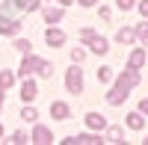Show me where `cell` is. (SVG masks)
Here are the masks:
<instances>
[{
    "instance_id": "obj_12",
    "label": "cell",
    "mask_w": 148,
    "mask_h": 145,
    "mask_svg": "<svg viewBox=\"0 0 148 145\" xmlns=\"http://www.w3.org/2000/svg\"><path fill=\"white\" fill-rule=\"evenodd\" d=\"M127 127L142 130V127H145V118H142V116H136V113H130V116H127Z\"/></svg>"
},
{
    "instance_id": "obj_13",
    "label": "cell",
    "mask_w": 148,
    "mask_h": 145,
    "mask_svg": "<svg viewBox=\"0 0 148 145\" xmlns=\"http://www.w3.org/2000/svg\"><path fill=\"white\" fill-rule=\"evenodd\" d=\"M133 33H136V39H139L142 44H148V24H145V21H139V24H136V30H133Z\"/></svg>"
},
{
    "instance_id": "obj_7",
    "label": "cell",
    "mask_w": 148,
    "mask_h": 145,
    "mask_svg": "<svg viewBox=\"0 0 148 145\" xmlns=\"http://www.w3.org/2000/svg\"><path fill=\"white\" fill-rule=\"evenodd\" d=\"M36 95H39V86H36L33 80H24V86H21V98H24V101H33Z\"/></svg>"
},
{
    "instance_id": "obj_9",
    "label": "cell",
    "mask_w": 148,
    "mask_h": 145,
    "mask_svg": "<svg viewBox=\"0 0 148 145\" xmlns=\"http://www.w3.org/2000/svg\"><path fill=\"white\" fill-rule=\"evenodd\" d=\"M89 47H92V53H107V39H101V36H92V42H89Z\"/></svg>"
},
{
    "instance_id": "obj_24",
    "label": "cell",
    "mask_w": 148,
    "mask_h": 145,
    "mask_svg": "<svg viewBox=\"0 0 148 145\" xmlns=\"http://www.w3.org/2000/svg\"><path fill=\"white\" fill-rule=\"evenodd\" d=\"M12 142H15V145H21V142H27V136H24L21 130H15V133H12Z\"/></svg>"
},
{
    "instance_id": "obj_8",
    "label": "cell",
    "mask_w": 148,
    "mask_h": 145,
    "mask_svg": "<svg viewBox=\"0 0 148 145\" xmlns=\"http://www.w3.org/2000/svg\"><path fill=\"white\" fill-rule=\"evenodd\" d=\"M0 33H3V36L18 33V21H12V18H6V15H0Z\"/></svg>"
},
{
    "instance_id": "obj_27",
    "label": "cell",
    "mask_w": 148,
    "mask_h": 145,
    "mask_svg": "<svg viewBox=\"0 0 148 145\" xmlns=\"http://www.w3.org/2000/svg\"><path fill=\"white\" fill-rule=\"evenodd\" d=\"M101 18H104V21H110V18H113V12H110L107 6H101Z\"/></svg>"
},
{
    "instance_id": "obj_28",
    "label": "cell",
    "mask_w": 148,
    "mask_h": 145,
    "mask_svg": "<svg viewBox=\"0 0 148 145\" xmlns=\"http://www.w3.org/2000/svg\"><path fill=\"white\" fill-rule=\"evenodd\" d=\"M139 113H142V116H148V101H142V104H139Z\"/></svg>"
},
{
    "instance_id": "obj_6",
    "label": "cell",
    "mask_w": 148,
    "mask_h": 145,
    "mask_svg": "<svg viewBox=\"0 0 148 145\" xmlns=\"http://www.w3.org/2000/svg\"><path fill=\"white\" fill-rule=\"evenodd\" d=\"M51 116H53V118H59V122H65V118L71 116V110H68V104L56 101V104H51Z\"/></svg>"
},
{
    "instance_id": "obj_31",
    "label": "cell",
    "mask_w": 148,
    "mask_h": 145,
    "mask_svg": "<svg viewBox=\"0 0 148 145\" xmlns=\"http://www.w3.org/2000/svg\"><path fill=\"white\" fill-rule=\"evenodd\" d=\"M0 107H3V89H0Z\"/></svg>"
},
{
    "instance_id": "obj_25",
    "label": "cell",
    "mask_w": 148,
    "mask_h": 145,
    "mask_svg": "<svg viewBox=\"0 0 148 145\" xmlns=\"http://www.w3.org/2000/svg\"><path fill=\"white\" fill-rule=\"evenodd\" d=\"M133 3L136 0H119V9H133Z\"/></svg>"
},
{
    "instance_id": "obj_10",
    "label": "cell",
    "mask_w": 148,
    "mask_h": 145,
    "mask_svg": "<svg viewBox=\"0 0 148 145\" xmlns=\"http://www.w3.org/2000/svg\"><path fill=\"white\" fill-rule=\"evenodd\" d=\"M86 124H89L92 130H101L107 122H104V116H98V113H89V116H86Z\"/></svg>"
},
{
    "instance_id": "obj_14",
    "label": "cell",
    "mask_w": 148,
    "mask_h": 145,
    "mask_svg": "<svg viewBox=\"0 0 148 145\" xmlns=\"http://www.w3.org/2000/svg\"><path fill=\"white\" fill-rule=\"evenodd\" d=\"M116 39H119L121 44H127V42H133V39H136V33H133V30H127V27H125V30H119V36H116Z\"/></svg>"
},
{
    "instance_id": "obj_18",
    "label": "cell",
    "mask_w": 148,
    "mask_h": 145,
    "mask_svg": "<svg viewBox=\"0 0 148 145\" xmlns=\"http://www.w3.org/2000/svg\"><path fill=\"white\" fill-rule=\"evenodd\" d=\"M110 77H113V71H110L107 65H101V68H98V80H101V83H107Z\"/></svg>"
},
{
    "instance_id": "obj_19",
    "label": "cell",
    "mask_w": 148,
    "mask_h": 145,
    "mask_svg": "<svg viewBox=\"0 0 148 145\" xmlns=\"http://www.w3.org/2000/svg\"><path fill=\"white\" fill-rule=\"evenodd\" d=\"M36 116H39V113H36L33 107H24V110H21V118H27V122H36Z\"/></svg>"
},
{
    "instance_id": "obj_22",
    "label": "cell",
    "mask_w": 148,
    "mask_h": 145,
    "mask_svg": "<svg viewBox=\"0 0 148 145\" xmlns=\"http://www.w3.org/2000/svg\"><path fill=\"white\" fill-rule=\"evenodd\" d=\"M92 36H95V30H89V27H86V30H80V39H83L86 44H89V42H92Z\"/></svg>"
},
{
    "instance_id": "obj_32",
    "label": "cell",
    "mask_w": 148,
    "mask_h": 145,
    "mask_svg": "<svg viewBox=\"0 0 148 145\" xmlns=\"http://www.w3.org/2000/svg\"><path fill=\"white\" fill-rule=\"evenodd\" d=\"M3 6H6V0H0V9H3Z\"/></svg>"
},
{
    "instance_id": "obj_29",
    "label": "cell",
    "mask_w": 148,
    "mask_h": 145,
    "mask_svg": "<svg viewBox=\"0 0 148 145\" xmlns=\"http://www.w3.org/2000/svg\"><path fill=\"white\" fill-rule=\"evenodd\" d=\"M77 3H80V6H95L98 0H77Z\"/></svg>"
},
{
    "instance_id": "obj_17",
    "label": "cell",
    "mask_w": 148,
    "mask_h": 145,
    "mask_svg": "<svg viewBox=\"0 0 148 145\" xmlns=\"http://www.w3.org/2000/svg\"><path fill=\"white\" fill-rule=\"evenodd\" d=\"M107 139L110 142H121V127H110L107 130Z\"/></svg>"
},
{
    "instance_id": "obj_23",
    "label": "cell",
    "mask_w": 148,
    "mask_h": 145,
    "mask_svg": "<svg viewBox=\"0 0 148 145\" xmlns=\"http://www.w3.org/2000/svg\"><path fill=\"white\" fill-rule=\"evenodd\" d=\"M18 9H33V0H12Z\"/></svg>"
},
{
    "instance_id": "obj_20",
    "label": "cell",
    "mask_w": 148,
    "mask_h": 145,
    "mask_svg": "<svg viewBox=\"0 0 148 145\" xmlns=\"http://www.w3.org/2000/svg\"><path fill=\"white\" fill-rule=\"evenodd\" d=\"M15 47H18V51H21L24 56L30 53V42H27V39H18V42H15Z\"/></svg>"
},
{
    "instance_id": "obj_5",
    "label": "cell",
    "mask_w": 148,
    "mask_h": 145,
    "mask_svg": "<svg viewBox=\"0 0 148 145\" xmlns=\"http://www.w3.org/2000/svg\"><path fill=\"white\" fill-rule=\"evenodd\" d=\"M33 142H39V145H47V142H53V136H51V130H47V127L36 124V130H33Z\"/></svg>"
},
{
    "instance_id": "obj_11",
    "label": "cell",
    "mask_w": 148,
    "mask_h": 145,
    "mask_svg": "<svg viewBox=\"0 0 148 145\" xmlns=\"http://www.w3.org/2000/svg\"><path fill=\"white\" fill-rule=\"evenodd\" d=\"M142 62H145V53H142V51H133L130 59H127V65H130V68H142Z\"/></svg>"
},
{
    "instance_id": "obj_1",
    "label": "cell",
    "mask_w": 148,
    "mask_h": 145,
    "mask_svg": "<svg viewBox=\"0 0 148 145\" xmlns=\"http://www.w3.org/2000/svg\"><path fill=\"white\" fill-rule=\"evenodd\" d=\"M136 83H139V68H130V65H127V71H125V74H121L119 80H116V86H113V92L107 95V101L113 104V107H119L121 101L127 98V92H130L133 86H136Z\"/></svg>"
},
{
    "instance_id": "obj_4",
    "label": "cell",
    "mask_w": 148,
    "mask_h": 145,
    "mask_svg": "<svg viewBox=\"0 0 148 145\" xmlns=\"http://www.w3.org/2000/svg\"><path fill=\"white\" fill-rule=\"evenodd\" d=\"M45 42L51 44V47H59V44H65V33L53 27V30H47V36H45Z\"/></svg>"
},
{
    "instance_id": "obj_26",
    "label": "cell",
    "mask_w": 148,
    "mask_h": 145,
    "mask_svg": "<svg viewBox=\"0 0 148 145\" xmlns=\"http://www.w3.org/2000/svg\"><path fill=\"white\" fill-rule=\"evenodd\" d=\"M139 15L148 18V0H142V3H139Z\"/></svg>"
},
{
    "instance_id": "obj_21",
    "label": "cell",
    "mask_w": 148,
    "mask_h": 145,
    "mask_svg": "<svg viewBox=\"0 0 148 145\" xmlns=\"http://www.w3.org/2000/svg\"><path fill=\"white\" fill-rule=\"evenodd\" d=\"M83 56H86V51H83V47H74V51H71V59H74V62H80Z\"/></svg>"
},
{
    "instance_id": "obj_15",
    "label": "cell",
    "mask_w": 148,
    "mask_h": 145,
    "mask_svg": "<svg viewBox=\"0 0 148 145\" xmlns=\"http://www.w3.org/2000/svg\"><path fill=\"white\" fill-rule=\"evenodd\" d=\"M12 83H15V77H12V71H0V89H9Z\"/></svg>"
},
{
    "instance_id": "obj_3",
    "label": "cell",
    "mask_w": 148,
    "mask_h": 145,
    "mask_svg": "<svg viewBox=\"0 0 148 145\" xmlns=\"http://www.w3.org/2000/svg\"><path fill=\"white\" fill-rule=\"evenodd\" d=\"M45 65H51V62H45V59H39V56L27 53V59H24V65L18 68V74H21V77H27V74H33V71H36V74H39V71H42Z\"/></svg>"
},
{
    "instance_id": "obj_33",
    "label": "cell",
    "mask_w": 148,
    "mask_h": 145,
    "mask_svg": "<svg viewBox=\"0 0 148 145\" xmlns=\"http://www.w3.org/2000/svg\"><path fill=\"white\" fill-rule=\"evenodd\" d=\"M0 136H3V127H0Z\"/></svg>"
},
{
    "instance_id": "obj_16",
    "label": "cell",
    "mask_w": 148,
    "mask_h": 145,
    "mask_svg": "<svg viewBox=\"0 0 148 145\" xmlns=\"http://www.w3.org/2000/svg\"><path fill=\"white\" fill-rule=\"evenodd\" d=\"M59 18H62V12H59V9H45V21H47V24H56Z\"/></svg>"
},
{
    "instance_id": "obj_2",
    "label": "cell",
    "mask_w": 148,
    "mask_h": 145,
    "mask_svg": "<svg viewBox=\"0 0 148 145\" xmlns=\"http://www.w3.org/2000/svg\"><path fill=\"white\" fill-rule=\"evenodd\" d=\"M65 86H68V92H74V95H80L83 92V68H68L65 71Z\"/></svg>"
},
{
    "instance_id": "obj_30",
    "label": "cell",
    "mask_w": 148,
    "mask_h": 145,
    "mask_svg": "<svg viewBox=\"0 0 148 145\" xmlns=\"http://www.w3.org/2000/svg\"><path fill=\"white\" fill-rule=\"evenodd\" d=\"M56 3H62V6H68V3H71V0H56Z\"/></svg>"
}]
</instances>
